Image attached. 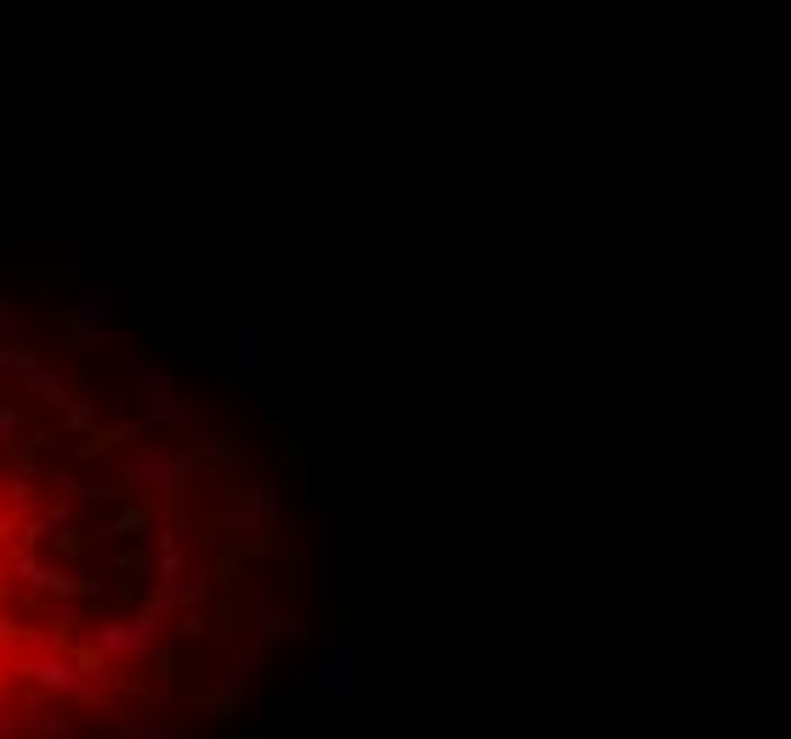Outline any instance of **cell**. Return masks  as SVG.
Returning <instances> with one entry per match:
<instances>
[{
  "label": "cell",
  "mask_w": 791,
  "mask_h": 739,
  "mask_svg": "<svg viewBox=\"0 0 791 739\" xmlns=\"http://www.w3.org/2000/svg\"><path fill=\"white\" fill-rule=\"evenodd\" d=\"M200 461L222 466V473H240V466L251 461V450L234 439V432H211V439H200Z\"/></svg>",
  "instance_id": "obj_13"
},
{
  "label": "cell",
  "mask_w": 791,
  "mask_h": 739,
  "mask_svg": "<svg viewBox=\"0 0 791 739\" xmlns=\"http://www.w3.org/2000/svg\"><path fill=\"white\" fill-rule=\"evenodd\" d=\"M217 523L234 534V541H251V547H274L279 541V523H285V484L268 473L256 478L245 495H234L228 507L217 512Z\"/></svg>",
  "instance_id": "obj_3"
},
{
  "label": "cell",
  "mask_w": 791,
  "mask_h": 739,
  "mask_svg": "<svg viewBox=\"0 0 791 739\" xmlns=\"http://www.w3.org/2000/svg\"><path fill=\"white\" fill-rule=\"evenodd\" d=\"M29 677H35V688L41 694H75V683H80V665H75V654H41V660H29L23 665Z\"/></svg>",
  "instance_id": "obj_10"
},
{
  "label": "cell",
  "mask_w": 791,
  "mask_h": 739,
  "mask_svg": "<svg viewBox=\"0 0 791 739\" xmlns=\"http://www.w3.org/2000/svg\"><path fill=\"white\" fill-rule=\"evenodd\" d=\"M35 364H41V353L29 348V342H18V335H0V382H23Z\"/></svg>",
  "instance_id": "obj_14"
},
{
  "label": "cell",
  "mask_w": 791,
  "mask_h": 739,
  "mask_svg": "<svg viewBox=\"0 0 791 739\" xmlns=\"http://www.w3.org/2000/svg\"><path fill=\"white\" fill-rule=\"evenodd\" d=\"M18 330H23L18 308H12V301H7V296H0V335H18Z\"/></svg>",
  "instance_id": "obj_21"
},
{
  "label": "cell",
  "mask_w": 791,
  "mask_h": 739,
  "mask_svg": "<svg viewBox=\"0 0 791 739\" xmlns=\"http://www.w3.org/2000/svg\"><path fill=\"white\" fill-rule=\"evenodd\" d=\"M308 631V620L303 615H296V609H285V603H268V609H262V649H256V671H262V677H268V671H274V660H279V643H285V637H303Z\"/></svg>",
  "instance_id": "obj_9"
},
{
  "label": "cell",
  "mask_w": 791,
  "mask_h": 739,
  "mask_svg": "<svg viewBox=\"0 0 791 739\" xmlns=\"http://www.w3.org/2000/svg\"><path fill=\"white\" fill-rule=\"evenodd\" d=\"M114 285L109 279H91L75 290L69 301V342L80 353H109L114 348V330H120V308H114Z\"/></svg>",
  "instance_id": "obj_4"
},
{
  "label": "cell",
  "mask_w": 791,
  "mask_h": 739,
  "mask_svg": "<svg viewBox=\"0 0 791 739\" xmlns=\"http://www.w3.org/2000/svg\"><path fill=\"white\" fill-rule=\"evenodd\" d=\"M18 387H23L29 398H41V405H46V410H63V405H69V398H75L69 387H63V376H57V370H52V364H35V370H29V376H23Z\"/></svg>",
  "instance_id": "obj_11"
},
{
  "label": "cell",
  "mask_w": 791,
  "mask_h": 739,
  "mask_svg": "<svg viewBox=\"0 0 791 739\" xmlns=\"http://www.w3.org/2000/svg\"><path fill=\"white\" fill-rule=\"evenodd\" d=\"M35 734H46V739H69L75 723H69V717H35Z\"/></svg>",
  "instance_id": "obj_19"
},
{
  "label": "cell",
  "mask_w": 791,
  "mask_h": 739,
  "mask_svg": "<svg viewBox=\"0 0 791 739\" xmlns=\"http://www.w3.org/2000/svg\"><path fill=\"white\" fill-rule=\"evenodd\" d=\"M217 348H222L228 376L240 387H256V376L268 370V330H256V324H217Z\"/></svg>",
  "instance_id": "obj_6"
},
{
  "label": "cell",
  "mask_w": 791,
  "mask_h": 739,
  "mask_svg": "<svg viewBox=\"0 0 791 739\" xmlns=\"http://www.w3.org/2000/svg\"><path fill=\"white\" fill-rule=\"evenodd\" d=\"M125 739H177L183 728H177V717H166V712H131V717H120L114 723Z\"/></svg>",
  "instance_id": "obj_12"
},
{
  "label": "cell",
  "mask_w": 791,
  "mask_h": 739,
  "mask_svg": "<svg viewBox=\"0 0 791 739\" xmlns=\"http://www.w3.org/2000/svg\"><path fill=\"white\" fill-rule=\"evenodd\" d=\"M251 677H256V665H251V654H234L228 660L217 677L200 688V705H206V717H234L240 705H245V688H251Z\"/></svg>",
  "instance_id": "obj_8"
},
{
  "label": "cell",
  "mask_w": 791,
  "mask_h": 739,
  "mask_svg": "<svg viewBox=\"0 0 791 739\" xmlns=\"http://www.w3.org/2000/svg\"><path fill=\"white\" fill-rule=\"evenodd\" d=\"M138 523H143V512H138V507H120V512L103 523V534H125V529H138Z\"/></svg>",
  "instance_id": "obj_18"
},
{
  "label": "cell",
  "mask_w": 791,
  "mask_h": 739,
  "mask_svg": "<svg viewBox=\"0 0 791 739\" xmlns=\"http://www.w3.org/2000/svg\"><path fill=\"white\" fill-rule=\"evenodd\" d=\"M353 683H359V671H353V637H348V631H337L331 643H325L319 665L303 677V694H331V699H348V694H353Z\"/></svg>",
  "instance_id": "obj_7"
},
{
  "label": "cell",
  "mask_w": 791,
  "mask_h": 739,
  "mask_svg": "<svg viewBox=\"0 0 791 739\" xmlns=\"http://www.w3.org/2000/svg\"><path fill=\"white\" fill-rule=\"evenodd\" d=\"M0 507H7V495H0Z\"/></svg>",
  "instance_id": "obj_24"
},
{
  "label": "cell",
  "mask_w": 791,
  "mask_h": 739,
  "mask_svg": "<svg viewBox=\"0 0 791 739\" xmlns=\"http://www.w3.org/2000/svg\"><path fill=\"white\" fill-rule=\"evenodd\" d=\"M160 643H166V620H160L154 603H149V609H138V615L97 620V649H103L114 665H125V660H149Z\"/></svg>",
  "instance_id": "obj_5"
},
{
  "label": "cell",
  "mask_w": 791,
  "mask_h": 739,
  "mask_svg": "<svg viewBox=\"0 0 791 739\" xmlns=\"http://www.w3.org/2000/svg\"><path fill=\"white\" fill-rule=\"evenodd\" d=\"M0 688H7V665H0Z\"/></svg>",
  "instance_id": "obj_23"
},
{
  "label": "cell",
  "mask_w": 791,
  "mask_h": 739,
  "mask_svg": "<svg viewBox=\"0 0 791 739\" xmlns=\"http://www.w3.org/2000/svg\"><path fill=\"white\" fill-rule=\"evenodd\" d=\"M46 615H52V631L63 637V643H69L75 626L86 620V597H52V603H46Z\"/></svg>",
  "instance_id": "obj_17"
},
{
  "label": "cell",
  "mask_w": 791,
  "mask_h": 739,
  "mask_svg": "<svg viewBox=\"0 0 791 739\" xmlns=\"http://www.w3.org/2000/svg\"><path fill=\"white\" fill-rule=\"evenodd\" d=\"M75 699H80V705H91V712H103V705L114 699V671H109V665H103V671H80Z\"/></svg>",
  "instance_id": "obj_15"
},
{
  "label": "cell",
  "mask_w": 791,
  "mask_h": 739,
  "mask_svg": "<svg viewBox=\"0 0 791 739\" xmlns=\"http://www.w3.org/2000/svg\"><path fill=\"white\" fill-rule=\"evenodd\" d=\"M114 370H120V382L131 387V398H138V416L143 421H154V427H188L194 421V405L177 393V382L166 376V370L149 359V348H120Z\"/></svg>",
  "instance_id": "obj_1"
},
{
  "label": "cell",
  "mask_w": 791,
  "mask_h": 739,
  "mask_svg": "<svg viewBox=\"0 0 791 739\" xmlns=\"http://www.w3.org/2000/svg\"><path fill=\"white\" fill-rule=\"evenodd\" d=\"M97 421H103V410H97L91 398H69V405H63V432H69V439H91Z\"/></svg>",
  "instance_id": "obj_16"
},
{
  "label": "cell",
  "mask_w": 791,
  "mask_h": 739,
  "mask_svg": "<svg viewBox=\"0 0 791 739\" xmlns=\"http://www.w3.org/2000/svg\"><path fill=\"white\" fill-rule=\"evenodd\" d=\"M41 534H46V518H29V523H23V541H29V547H41Z\"/></svg>",
  "instance_id": "obj_22"
},
{
  "label": "cell",
  "mask_w": 791,
  "mask_h": 739,
  "mask_svg": "<svg viewBox=\"0 0 791 739\" xmlns=\"http://www.w3.org/2000/svg\"><path fill=\"white\" fill-rule=\"evenodd\" d=\"M194 455H183L177 444H138L131 455H120V484L138 489V495H160V500H177L194 484Z\"/></svg>",
  "instance_id": "obj_2"
},
{
  "label": "cell",
  "mask_w": 791,
  "mask_h": 739,
  "mask_svg": "<svg viewBox=\"0 0 791 739\" xmlns=\"http://www.w3.org/2000/svg\"><path fill=\"white\" fill-rule=\"evenodd\" d=\"M12 439H18V416H12V410H0V455H12V450H18Z\"/></svg>",
  "instance_id": "obj_20"
}]
</instances>
